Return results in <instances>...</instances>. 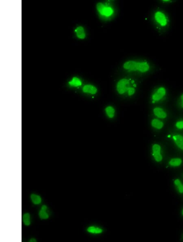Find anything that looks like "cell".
Here are the masks:
<instances>
[{
  "label": "cell",
  "instance_id": "cell-1",
  "mask_svg": "<svg viewBox=\"0 0 183 242\" xmlns=\"http://www.w3.org/2000/svg\"><path fill=\"white\" fill-rule=\"evenodd\" d=\"M136 85L135 81L129 78H122L117 82L116 89L120 95L127 94L129 96L134 94Z\"/></svg>",
  "mask_w": 183,
  "mask_h": 242
},
{
  "label": "cell",
  "instance_id": "cell-2",
  "mask_svg": "<svg viewBox=\"0 0 183 242\" xmlns=\"http://www.w3.org/2000/svg\"><path fill=\"white\" fill-rule=\"evenodd\" d=\"M123 67L129 72L139 71L142 73H146L150 69L149 64L146 61L129 60L124 63Z\"/></svg>",
  "mask_w": 183,
  "mask_h": 242
},
{
  "label": "cell",
  "instance_id": "cell-3",
  "mask_svg": "<svg viewBox=\"0 0 183 242\" xmlns=\"http://www.w3.org/2000/svg\"><path fill=\"white\" fill-rule=\"evenodd\" d=\"M97 9L100 15L107 18L111 17L114 12V9L111 6L102 3H99L97 4Z\"/></svg>",
  "mask_w": 183,
  "mask_h": 242
},
{
  "label": "cell",
  "instance_id": "cell-4",
  "mask_svg": "<svg viewBox=\"0 0 183 242\" xmlns=\"http://www.w3.org/2000/svg\"><path fill=\"white\" fill-rule=\"evenodd\" d=\"M155 21L161 27H165L168 24V20L165 14L161 11H157L155 13Z\"/></svg>",
  "mask_w": 183,
  "mask_h": 242
},
{
  "label": "cell",
  "instance_id": "cell-5",
  "mask_svg": "<svg viewBox=\"0 0 183 242\" xmlns=\"http://www.w3.org/2000/svg\"><path fill=\"white\" fill-rule=\"evenodd\" d=\"M166 94V90L163 87H160L157 89L152 96V100L153 102L161 100Z\"/></svg>",
  "mask_w": 183,
  "mask_h": 242
},
{
  "label": "cell",
  "instance_id": "cell-6",
  "mask_svg": "<svg viewBox=\"0 0 183 242\" xmlns=\"http://www.w3.org/2000/svg\"><path fill=\"white\" fill-rule=\"evenodd\" d=\"M161 150V146L158 144H155L153 146V155L155 159L157 162L161 161L162 159V155L160 153Z\"/></svg>",
  "mask_w": 183,
  "mask_h": 242
},
{
  "label": "cell",
  "instance_id": "cell-7",
  "mask_svg": "<svg viewBox=\"0 0 183 242\" xmlns=\"http://www.w3.org/2000/svg\"><path fill=\"white\" fill-rule=\"evenodd\" d=\"M153 113L155 116L160 119H165L167 116L166 112L161 108H155L153 110Z\"/></svg>",
  "mask_w": 183,
  "mask_h": 242
},
{
  "label": "cell",
  "instance_id": "cell-8",
  "mask_svg": "<svg viewBox=\"0 0 183 242\" xmlns=\"http://www.w3.org/2000/svg\"><path fill=\"white\" fill-rule=\"evenodd\" d=\"M83 91L84 93L94 95L97 94V89L93 85H88L84 86L83 88Z\"/></svg>",
  "mask_w": 183,
  "mask_h": 242
},
{
  "label": "cell",
  "instance_id": "cell-9",
  "mask_svg": "<svg viewBox=\"0 0 183 242\" xmlns=\"http://www.w3.org/2000/svg\"><path fill=\"white\" fill-rule=\"evenodd\" d=\"M174 142L177 146L183 150V137L180 135H175L173 137Z\"/></svg>",
  "mask_w": 183,
  "mask_h": 242
},
{
  "label": "cell",
  "instance_id": "cell-10",
  "mask_svg": "<svg viewBox=\"0 0 183 242\" xmlns=\"http://www.w3.org/2000/svg\"><path fill=\"white\" fill-rule=\"evenodd\" d=\"M75 33L77 37L79 39H84L86 37V33H85L84 29L82 26H79L75 29Z\"/></svg>",
  "mask_w": 183,
  "mask_h": 242
},
{
  "label": "cell",
  "instance_id": "cell-11",
  "mask_svg": "<svg viewBox=\"0 0 183 242\" xmlns=\"http://www.w3.org/2000/svg\"><path fill=\"white\" fill-rule=\"evenodd\" d=\"M151 126L158 130H160L164 126V123L159 119H153L151 122Z\"/></svg>",
  "mask_w": 183,
  "mask_h": 242
},
{
  "label": "cell",
  "instance_id": "cell-12",
  "mask_svg": "<svg viewBox=\"0 0 183 242\" xmlns=\"http://www.w3.org/2000/svg\"><path fill=\"white\" fill-rule=\"evenodd\" d=\"M105 112L107 117L109 118H113L115 116V110L113 107L109 106L105 108Z\"/></svg>",
  "mask_w": 183,
  "mask_h": 242
},
{
  "label": "cell",
  "instance_id": "cell-13",
  "mask_svg": "<svg viewBox=\"0 0 183 242\" xmlns=\"http://www.w3.org/2000/svg\"><path fill=\"white\" fill-rule=\"evenodd\" d=\"M69 84L70 86L72 87H78L82 85V82L79 78L77 77H74L72 78L71 81L69 82Z\"/></svg>",
  "mask_w": 183,
  "mask_h": 242
},
{
  "label": "cell",
  "instance_id": "cell-14",
  "mask_svg": "<svg viewBox=\"0 0 183 242\" xmlns=\"http://www.w3.org/2000/svg\"><path fill=\"white\" fill-rule=\"evenodd\" d=\"M182 163V160L180 158H174L171 159L169 161L170 165L173 166H178L180 165Z\"/></svg>",
  "mask_w": 183,
  "mask_h": 242
},
{
  "label": "cell",
  "instance_id": "cell-15",
  "mask_svg": "<svg viewBox=\"0 0 183 242\" xmlns=\"http://www.w3.org/2000/svg\"><path fill=\"white\" fill-rule=\"evenodd\" d=\"M31 200L33 203L35 204H38L41 203V197L37 195L32 194L31 196Z\"/></svg>",
  "mask_w": 183,
  "mask_h": 242
},
{
  "label": "cell",
  "instance_id": "cell-16",
  "mask_svg": "<svg viewBox=\"0 0 183 242\" xmlns=\"http://www.w3.org/2000/svg\"><path fill=\"white\" fill-rule=\"evenodd\" d=\"M88 231L89 233L99 234L102 232V230L100 228H95L94 227H90L88 229Z\"/></svg>",
  "mask_w": 183,
  "mask_h": 242
},
{
  "label": "cell",
  "instance_id": "cell-17",
  "mask_svg": "<svg viewBox=\"0 0 183 242\" xmlns=\"http://www.w3.org/2000/svg\"><path fill=\"white\" fill-rule=\"evenodd\" d=\"M23 222L26 225H29L30 224V215L29 213L24 214L23 217Z\"/></svg>",
  "mask_w": 183,
  "mask_h": 242
},
{
  "label": "cell",
  "instance_id": "cell-18",
  "mask_svg": "<svg viewBox=\"0 0 183 242\" xmlns=\"http://www.w3.org/2000/svg\"><path fill=\"white\" fill-rule=\"evenodd\" d=\"M39 216L41 219H47L49 218V215L46 212V210L42 209L39 212Z\"/></svg>",
  "mask_w": 183,
  "mask_h": 242
},
{
  "label": "cell",
  "instance_id": "cell-19",
  "mask_svg": "<svg viewBox=\"0 0 183 242\" xmlns=\"http://www.w3.org/2000/svg\"><path fill=\"white\" fill-rule=\"evenodd\" d=\"M175 184H176V186L178 187V188L179 189V192L182 193H183V185L181 183L179 179H176L175 180Z\"/></svg>",
  "mask_w": 183,
  "mask_h": 242
},
{
  "label": "cell",
  "instance_id": "cell-20",
  "mask_svg": "<svg viewBox=\"0 0 183 242\" xmlns=\"http://www.w3.org/2000/svg\"><path fill=\"white\" fill-rule=\"evenodd\" d=\"M176 126L179 129H183V121H178L176 123Z\"/></svg>",
  "mask_w": 183,
  "mask_h": 242
},
{
  "label": "cell",
  "instance_id": "cell-21",
  "mask_svg": "<svg viewBox=\"0 0 183 242\" xmlns=\"http://www.w3.org/2000/svg\"><path fill=\"white\" fill-rule=\"evenodd\" d=\"M181 106L183 108V94L181 96Z\"/></svg>",
  "mask_w": 183,
  "mask_h": 242
},
{
  "label": "cell",
  "instance_id": "cell-22",
  "mask_svg": "<svg viewBox=\"0 0 183 242\" xmlns=\"http://www.w3.org/2000/svg\"><path fill=\"white\" fill-rule=\"evenodd\" d=\"M163 2L166 3L170 2H171V1H169V0H167V1H166V0H164V1H163Z\"/></svg>",
  "mask_w": 183,
  "mask_h": 242
},
{
  "label": "cell",
  "instance_id": "cell-23",
  "mask_svg": "<svg viewBox=\"0 0 183 242\" xmlns=\"http://www.w3.org/2000/svg\"><path fill=\"white\" fill-rule=\"evenodd\" d=\"M30 241L31 242H36V240L34 239H31V240H30Z\"/></svg>",
  "mask_w": 183,
  "mask_h": 242
},
{
  "label": "cell",
  "instance_id": "cell-24",
  "mask_svg": "<svg viewBox=\"0 0 183 242\" xmlns=\"http://www.w3.org/2000/svg\"><path fill=\"white\" fill-rule=\"evenodd\" d=\"M182 214L183 215V210H182Z\"/></svg>",
  "mask_w": 183,
  "mask_h": 242
}]
</instances>
